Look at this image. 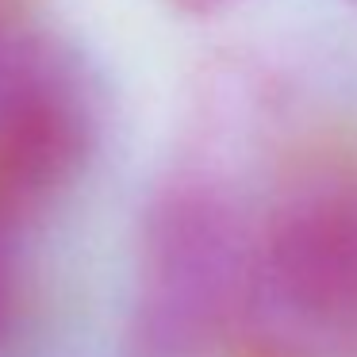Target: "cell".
I'll return each instance as SVG.
<instances>
[{
	"mask_svg": "<svg viewBox=\"0 0 357 357\" xmlns=\"http://www.w3.org/2000/svg\"><path fill=\"white\" fill-rule=\"evenodd\" d=\"M257 234L208 169L169 173L139 223L127 357H208L246 323Z\"/></svg>",
	"mask_w": 357,
	"mask_h": 357,
	"instance_id": "1",
	"label": "cell"
},
{
	"mask_svg": "<svg viewBox=\"0 0 357 357\" xmlns=\"http://www.w3.org/2000/svg\"><path fill=\"white\" fill-rule=\"evenodd\" d=\"M254 307L284 326L288 354L357 342V165L315 169L280 192L257 234Z\"/></svg>",
	"mask_w": 357,
	"mask_h": 357,
	"instance_id": "2",
	"label": "cell"
},
{
	"mask_svg": "<svg viewBox=\"0 0 357 357\" xmlns=\"http://www.w3.org/2000/svg\"><path fill=\"white\" fill-rule=\"evenodd\" d=\"M96 150V96L85 66L31 31L0 20V227L16 234L85 173Z\"/></svg>",
	"mask_w": 357,
	"mask_h": 357,
	"instance_id": "3",
	"label": "cell"
},
{
	"mask_svg": "<svg viewBox=\"0 0 357 357\" xmlns=\"http://www.w3.org/2000/svg\"><path fill=\"white\" fill-rule=\"evenodd\" d=\"M12 238H16V234L0 227V342L8 338L12 307H16V261H12Z\"/></svg>",
	"mask_w": 357,
	"mask_h": 357,
	"instance_id": "4",
	"label": "cell"
},
{
	"mask_svg": "<svg viewBox=\"0 0 357 357\" xmlns=\"http://www.w3.org/2000/svg\"><path fill=\"white\" fill-rule=\"evenodd\" d=\"M169 8H177L181 16H215V12H227L238 0H165Z\"/></svg>",
	"mask_w": 357,
	"mask_h": 357,
	"instance_id": "5",
	"label": "cell"
},
{
	"mask_svg": "<svg viewBox=\"0 0 357 357\" xmlns=\"http://www.w3.org/2000/svg\"><path fill=\"white\" fill-rule=\"evenodd\" d=\"M4 16H16V0H0V20Z\"/></svg>",
	"mask_w": 357,
	"mask_h": 357,
	"instance_id": "6",
	"label": "cell"
},
{
	"mask_svg": "<svg viewBox=\"0 0 357 357\" xmlns=\"http://www.w3.org/2000/svg\"><path fill=\"white\" fill-rule=\"evenodd\" d=\"M349 4H354V8H357V0H349Z\"/></svg>",
	"mask_w": 357,
	"mask_h": 357,
	"instance_id": "7",
	"label": "cell"
}]
</instances>
